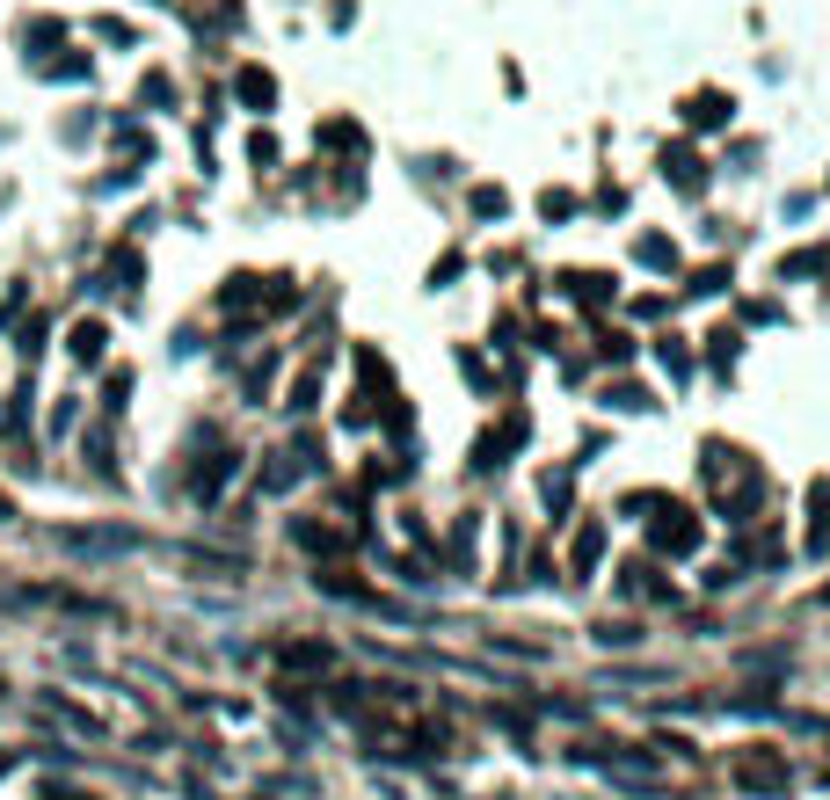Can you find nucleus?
I'll list each match as a JSON object with an SVG mask.
<instances>
[{"mask_svg":"<svg viewBox=\"0 0 830 800\" xmlns=\"http://www.w3.org/2000/svg\"><path fill=\"white\" fill-rule=\"evenodd\" d=\"M269 96H277L269 73H241V102H248V110H269Z\"/></svg>","mask_w":830,"mask_h":800,"instance_id":"obj_1","label":"nucleus"},{"mask_svg":"<svg viewBox=\"0 0 830 800\" xmlns=\"http://www.w3.org/2000/svg\"><path fill=\"white\" fill-rule=\"evenodd\" d=\"M721 117H729V110H721V96H700V102H692V124H721Z\"/></svg>","mask_w":830,"mask_h":800,"instance_id":"obj_2","label":"nucleus"}]
</instances>
